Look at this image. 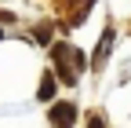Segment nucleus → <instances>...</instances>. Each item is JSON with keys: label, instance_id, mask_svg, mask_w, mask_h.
<instances>
[{"label": "nucleus", "instance_id": "f257e3e1", "mask_svg": "<svg viewBox=\"0 0 131 128\" xmlns=\"http://www.w3.org/2000/svg\"><path fill=\"white\" fill-rule=\"evenodd\" d=\"M73 117H77V110H73L69 103H62V106H55V110H51V124H55V128H69V124H73Z\"/></svg>", "mask_w": 131, "mask_h": 128}, {"label": "nucleus", "instance_id": "7ed1b4c3", "mask_svg": "<svg viewBox=\"0 0 131 128\" xmlns=\"http://www.w3.org/2000/svg\"><path fill=\"white\" fill-rule=\"evenodd\" d=\"M88 128H102V121H98V117H91V124H88Z\"/></svg>", "mask_w": 131, "mask_h": 128}, {"label": "nucleus", "instance_id": "f03ea898", "mask_svg": "<svg viewBox=\"0 0 131 128\" xmlns=\"http://www.w3.org/2000/svg\"><path fill=\"white\" fill-rule=\"evenodd\" d=\"M51 95H55V81L44 77V81H40V99H51Z\"/></svg>", "mask_w": 131, "mask_h": 128}]
</instances>
